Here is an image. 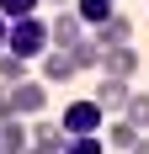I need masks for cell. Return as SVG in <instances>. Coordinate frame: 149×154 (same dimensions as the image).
<instances>
[{
	"instance_id": "obj_1",
	"label": "cell",
	"mask_w": 149,
	"mask_h": 154,
	"mask_svg": "<svg viewBox=\"0 0 149 154\" xmlns=\"http://www.w3.org/2000/svg\"><path fill=\"white\" fill-rule=\"evenodd\" d=\"M48 48H53V27L48 21H37V16H21V21H11V37H5V53H16V59H43Z\"/></svg>"
},
{
	"instance_id": "obj_2",
	"label": "cell",
	"mask_w": 149,
	"mask_h": 154,
	"mask_svg": "<svg viewBox=\"0 0 149 154\" xmlns=\"http://www.w3.org/2000/svg\"><path fill=\"white\" fill-rule=\"evenodd\" d=\"M64 133H101L106 128V112L96 106V96H85V101H69V106H64Z\"/></svg>"
},
{
	"instance_id": "obj_3",
	"label": "cell",
	"mask_w": 149,
	"mask_h": 154,
	"mask_svg": "<svg viewBox=\"0 0 149 154\" xmlns=\"http://www.w3.org/2000/svg\"><path fill=\"white\" fill-rule=\"evenodd\" d=\"M11 106H16V117H43L48 91L37 85V80H16V85H11Z\"/></svg>"
},
{
	"instance_id": "obj_4",
	"label": "cell",
	"mask_w": 149,
	"mask_h": 154,
	"mask_svg": "<svg viewBox=\"0 0 149 154\" xmlns=\"http://www.w3.org/2000/svg\"><path fill=\"white\" fill-rule=\"evenodd\" d=\"M64 122H48V117H32V154H64Z\"/></svg>"
},
{
	"instance_id": "obj_5",
	"label": "cell",
	"mask_w": 149,
	"mask_h": 154,
	"mask_svg": "<svg viewBox=\"0 0 149 154\" xmlns=\"http://www.w3.org/2000/svg\"><path fill=\"white\" fill-rule=\"evenodd\" d=\"M128 80H117V75H106L101 85H96V106L101 112H112V117H122V112H128Z\"/></svg>"
},
{
	"instance_id": "obj_6",
	"label": "cell",
	"mask_w": 149,
	"mask_h": 154,
	"mask_svg": "<svg viewBox=\"0 0 149 154\" xmlns=\"http://www.w3.org/2000/svg\"><path fill=\"white\" fill-rule=\"evenodd\" d=\"M101 69H106V75H117V80H133V75H138V53H133L128 43L101 48Z\"/></svg>"
},
{
	"instance_id": "obj_7",
	"label": "cell",
	"mask_w": 149,
	"mask_h": 154,
	"mask_svg": "<svg viewBox=\"0 0 149 154\" xmlns=\"http://www.w3.org/2000/svg\"><path fill=\"white\" fill-rule=\"evenodd\" d=\"M48 27H53V48H74L80 37H85V21L74 16V5H69V11H59Z\"/></svg>"
},
{
	"instance_id": "obj_8",
	"label": "cell",
	"mask_w": 149,
	"mask_h": 154,
	"mask_svg": "<svg viewBox=\"0 0 149 154\" xmlns=\"http://www.w3.org/2000/svg\"><path fill=\"white\" fill-rule=\"evenodd\" d=\"M37 64H43V80H53V85L74 80V53H69V48H48Z\"/></svg>"
},
{
	"instance_id": "obj_9",
	"label": "cell",
	"mask_w": 149,
	"mask_h": 154,
	"mask_svg": "<svg viewBox=\"0 0 149 154\" xmlns=\"http://www.w3.org/2000/svg\"><path fill=\"white\" fill-rule=\"evenodd\" d=\"M128 37H133V21H128L122 11H112L101 27H96V43L101 48H117V43H128Z\"/></svg>"
},
{
	"instance_id": "obj_10",
	"label": "cell",
	"mask_w": 149,
	"mask_h": 154,
	"mask_svg": "<svg viewBox=\"0 0 149 154\" xmlns=\"http://www.w3.org/2000/svg\"><path fill=\"white\" fill-rule=\"evenodd\" d=\"M101 138H106V149H117V154H128V149H133L138 138H144V128H133L128 117H117L112 128H101Z\"/></svg>"
},
{
	"instance_id": "obj_11",
	"label": "cell",
	"mask_w": 149,
	"mask_h": 154,
	"mask_svg": "<svg viewBox=\"0 0 149 154\" xmlns=\"http://www.w3.org/2000/svg\"><path fill=\"white\" fill-rule=\"evenodd\" d=\"M27 143H32V133H27L21 117H5L0 122V154H27Z\"/></svg>"
},
{
	"instance_id": "obj_12",
	"label": "cell",
	"mask_w": 149,
	"mask_h": 154,
	"mask_svg": "<svg viewBox=\"0 0 149 154\" xmlns=\"http://www.w3.org/2000/svg\"><path fill=\"white\" fill-rule=\"evenodd\" d=\"M112 11H117V0H74V16H80L85 27H101Z\"/></svg>"
},
{
	"instance_id": "obj_13",
	"label": "cell",
	"mask_w": 149,
	"mask_h": 154,
	"mask_svg": "<svg viewBox=\"0 0 149 154\" xmlns=\"http://www.w3.org/2000/svg\"><path fill=\"white\" fill-rule=\"evenodd\" d=\"M64 154H106V138L101 133H69L64 138Z\"/></svg>"
},
{
	"instance_id": "obj_14",
	"label": "cell",
	"mask_w": 149,
	"mask_h": 154,
	"mask_svg": "<svg viewBox=\"0 0 149 154\" xmlns=\"http://www.w3.org/2000/svg\"><path fill=\"white\" fill-rule=\"evenodd\" d=\"M69 53H74V69H101V43L96 37H80Z\"/></svg>"
},
{
	"instance_id": "obj_15",
	"label": "cell",
	"mask_w": 149,
	"mask_h": 154,
	"mask_svg": "<svg viewBox=\"0 0 149 154\" xmlns=\"http://www.w3.org/2000/svg\"><path fill=\"white\" fill-rule=\"evenodd\" d=\"M122 117L149 133V91H133V96H128V112H122Z\"/></svg>"
},
{
	"instance_id": "obj_16",
	"label": "cell",
	"mask_w": 149,
	"mask_h": 154,
	"mask_svg": "<svg viewBox=\"0 0 149 154\" xmlns=\"http://www.w3.org/2000/svg\"><path fill=\"white\" fill-rule=\"evenodd\" d=\"M37 5L43 0H0V16L5 21H21V16H37Z\"/></svg>"
},
{
	"instance_id": "obj_17",
	"label": "cell",
	"mask_w": 149,
	"mask_h": 154,
	"mask_svg": "<svg viewBox=\"0 0 149 154\" xmlns=\"http://www.w3.org/2000/svg\"><path fill=\"white\" fill-rule=\"evenodd\" d=\"M0 80H5V85L27 80V59H16V53H0Z\"/></svg>"
},
{
	"instance_id": "obj_18",
	"label": "cell",
	"mask_w": 149,
	"mask_h": 154,
	"mask_svg": "<svg viewBox=\"0 0 149 154\" xmlns=\"http://www.w3.org/2000/svg\"><path fill=\"white\" fill-rule=\"evenodd\" d=\"M5 117H16V106H11V85H0V122Z\"/></svg>"
},
{
	"instance_id": "obj_19",
	"label": "cell",
	"mask_w": 149,
	"mask_h": 154,
	"mask_svg": "<svg viewBox=\"0 0 149 154\" xmlns=\"http://www.w3.org/2000/svg\"><path fill=\"white\" fill-rule=\"evenodd\" d=\"M5 37H11V21L0 16V53H5Z\"/></svg>"
},
{
	"instance_id": "obj_20",
	"label": "cell",
	"mask_w": 149,
	"mask_h": 154,
	"mask_svg": "<svg viewBox=\"0 0 149 154\" xmlns=\"http://www.w3.org/2000/svg\"><path fill=\"white\" fill-rule=\"evenodd\" d=\"M128 154H149V133H144V138H138V143H133Z\"/></svg>"
},
{
	"instance_id": "obj_21",
	"label": "cell",
	"mask_w": 149,
	"mask_h": 154,
	"mask_svg": "<svg viewBox=\"0 0 149 154\" xmlns=\"http://www.w3.org/2000/svg\"><path fill=\"white\" fill-rule=\"evenodd\" d=\"M48 5H74V0H48Z\"/></svg>"
},
{
	"instance_id": "obj_22",
	"label": "cell",
	"mask_w": 149,
	"mask_h": 154,
	"mask_svg": "<svg viewBox=\"0 0 149 154\" xmlns=\"http://www.w3.org/2000/svg\"><path fill=\"white\" fill-rule=\"evenodd\" d=\"M27 154H32V149H27Z\"/></svg>"
}]
</instances>
